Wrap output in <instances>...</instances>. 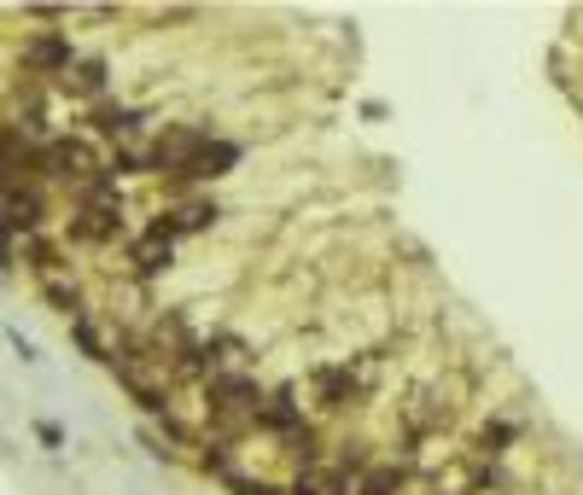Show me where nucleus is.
I'll use <instances>...</instances> for the list:
<instances>
[{
  "mask_svg": "<svg viewBox=\"0 0 583 495\" xmlns=\"http://www.w3.org/2000/svg\"><path fill=\"white\" fill-rule=\"evenodd\" d=\"M41 164H47V176H59V181H94V176H106V164L94 158L88 141H47Z\"/></svg>",
  "mask_w": 583,
  "mask_h": 495,
  "instance_id": "1",
  "label": "nucleus"
},
{
  "mask_svg": "<svg viewBox=\"0 0 583 495\" xmlns=\"http://www.w3.org/2000/svg\"><path fill=\"white\" fill-rule=\"evenodd\" d=\"M204 141H211V134H199V129H176V134H164V141L152 146V169H164V176H187Z\"/></svg>",
  "mask_w": 583,
  "mask_h": 495,
  "instance_id": "2",
  "label": "nucleus"
},
{
  "mask_svg": "<svg viewBox=\"0 0 583 495\" xmlns=\"http://www.w3.org/2000/svg\"><path fill=\"white\" fill-rule=\"evenodd\" d=\"M24 59H29V71L64 76V71H71V41H64V36H36L24 47Z\"/></svg>",
  "mask_w": 583,
  "mask_h": 495,
  "instance_id": "3",
  "label": "nucleus"
},
{
  "mask_svg": "<svg viewBox=\"0 0 583 495\" xmlns=\"http://www.w3.org/2000/svg\"><path fill=\"white\" fill-rule=\"evenodd\" d=\"M211 402H216V414H239V408L257 402V385L239 379V373H222V379H211Z\"/></svg>",
  "mask_w": 583,
  "mask_h": 495,
  "instance_id": "4",
  "label": "nucleus"
},
{
  "mask_svg": "<svg viewBox=\"0 0 583 495\" xmlns=\"http://www.w3.org/2000/svg\"><path fill=\"white\" fill-rule=\"evenodd\" d=\"M234 164H239V146H234V141H204V146H199V158H193V169H187V176L211 181V176H228Z\"/></svg>",
  "mask_w": 583,
  "mask_h": 495,
  "instance_id": "5",
  "label": "nucleus"
},
{
  "mask_svg": "<svg viewBox=\"0 0 583 495\" xmlns=\"http://www.w3.org/2000/svg\"><path fill=\"white\" fill-rule=\"evenodd\" d=\"M257 420H263L269 425V432H298V425H304V414H298V402H291V390H274V397L263 402V408H257Z\"/></svg>",
  "mask_w": 583,
  "mask_h": 495,
  "instance_id": "6",
  "label": "nucleus"
},
{
  "mask_svg": "<svg viewBox=\"0 0 583 495\" xmlns=\"http://www.w3.org/2000/svg\"><path fill=\"white\" fill-rule=\"evenodd\" d=\"M291 495H345V472H333V467H298Z\"/></svg>",
  "mask_w": 583,
  "mask_h": 495,
  "instance_id": "7",
  "label": "nucleus"
},
{
  "mask_svg": "<svg viewBox=\"0 0 583 495\" xmlns=\"http://www.w3.org/2000/svg\"><path fill=\"white\" fill-rule=\"evenodd\" d=\"M169 257H176V245H169V239H158V233H146L141 245H134V268H141V275H164Z\"/></svg>",
  "mask_w": 583,
  "mask_h": 495,
  "instance_id": "8",
  "label": "nucleus"
},
{
  "mask_svg": "<svg viewBox=\"0 0 583 495\" xmlns=\"http://www.w3.org/2000/svg\"><path fill=\"white\" fill-rule=\"evenodd\" d=\"M64 88H71V94H106V64H99V59H82V64H71V71H64Z\"/></svg>",
  "mask_w": 583,
  "mask_h": 495,
  "instance_id": "9",
  "label": "nucleus"
},
{
  "mask_svg": "<svg viewBox=\"0 0 583 495\" xmlns=\"http://www.w3.org/2000/svg\"><path fill=\"white\" fill-rule=\"evenodd\" d=\"M94 129H99V134H134V129H141V111H129V106H99V111H94Z\"/></svg>",
  "mask_w": 583,
  "mask_h": 495,
  "instance_id": "10",
  "label": "nucleus"
},
{
  "mask_svg": "<svg viewBox=\"0 0 583 495\" xmlns=\"http://www.w3.org/2000/svg\"><path fill=\"white\" fill-rule=\"evenodd\" d=\"M321 402H328V408H345V397H350V373L345 367H321Z\"/></svg>",
  "mask_w": 583,
  "mask_h": 495,
  "instance_id": "11",
  "label": "nucleus"
},
{
  "mask_svg": "<svg viewBox=\"0 0 583 495\" xmlns=\"http://www.w3.org/2000/svg\"><path fill=\"white\" fill-rule=\"evenodd\" d=\"M397 484H403L397 467H368V472H362V490H356V495H397Z\"/></svg>",
  "mask_w": 583,
  "mask_h": 495,
  "instance_id": "12",
  "label": "nucleus"
},
{
  "mask_svg": "<svg viewBox=\"0 0 583 495\" xmlns=\"http://www.w3.org/2000/svg\"><path fill=\"white\" fill-rule=\"evenodd\" d=\"M71 338H76V345H82V350L94 355V362H111V355L99 350V338H94V327H88V321H71Z\"/></svg>",
  "mask_w": 583,
  "mask_h": 495,
  "instance_id": "13",
  "label": "nucleus"
},
{
  "mask_svg": "<svg viewBox=\"0 0 583 495\" xmlns=\"http://www.w3.org/2000/svg\"><path fill=\"white\" fill-rule=\"evenodd\" d=\"M36 437L47 443V449H64V425L59 420H36Z\"/></svg>",
  "mask_w": 583,
  "mask_h": 495,
  "instance_id": "14",
  "label": "nucleus"
},
{
  "mask_svg": "<svg viewBox=\"0 0 583 495\" xmlns=\"http://www.w3.org/2000/svg\"><path fill=\"white\" fill-rule=\"evenodd\" d=\"M7 345H12V350H19V355H24V362H36V345H29V338H24L19 327H7Z\"/></svg>",
  "mask_w": 583,
  "mask_h": 495,
  "instance_id": "15",
  "label": "nucleus"
},
{
  "mask_svg": "<svg viewBox=\"0 0 583 495\" xmlns=\"http://www.w3.org/2000/svg\"><path fill=\"white\" fill-rule=\"evenodd\" d=\"M47 298H53V303H59V310H64V315H71V310H76V292H64V286H47Z\"/></svg>",
  "mask_w": 583,
  "mask_h": 495,
  "instance_id": "16",
  "label": "nucleus"
},
{
  "mask_svg": "<svg viewBox=\"0 0 583 495\" xmlns=\"http://www.w3.org/2000/svg\"><path fill=\"white\" fill-rule=\"evenodd\" d=\"M234 495H274L269 484H251V478H234Z\"/></svg>",
  "mask_w": 583,
  "mask_h": 495,
  "instance_id": "17",
  "label": "nucleus"
},
{
  "mask_svg": "<svg viewBox=\"0 0 583 495\" xmlns=\"http://www.w3.org/2000/svg\"><path fill=\"white\" fill-rule=\"evenodd\" d=\"M0 268H12V239H7V228H0Z\"/></svg>",
  "mask_w": 583,
  "mask_h": 495,
  "instance_id": "18",
  "label": "nucleus"
}]
</instances>
